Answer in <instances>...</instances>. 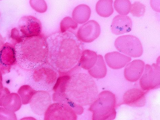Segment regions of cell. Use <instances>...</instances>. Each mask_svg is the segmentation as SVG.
<instances>
[{
	"label": "cell",
	"mask_w": 160,
	"mask_h": 120,
	"mask_svg": "<svg viewBox=\"0 0 160 120\" xmlns=\"http://www.w3.org/2000/svg\"><path fill=\"white\" fill-rule=\"evenodd\" d=\"M32 70L28 81L32 88L48 92L52 90L58 76L55 70L46 63Z\"/></svg>",
	"instance_id": "5b68a950"
},
{
	"label": "cell",
	"mask_w": 160,
	"mask_h": 120,
	"mask_svg": "<svg viewBox=\"0 0 160 120\" xmlns=\"http://www.w3.org/2000/svg\"><path fill=\"white\" fill-rule=\"evenodd\" d=\"M132 27V20L129 16L118 15L113 19L111 30L113 34L121 35L130 32Z\"/></svg>",
	"instance_id": "2e32d148"
},
{
	"label": "cell",
	"mask_w": 160,
	"mask_h": 120,
	"mask_svg": "<svg viewBox=\"0 0 160 120\" xmlns=\"http://www.w3.org/2000/svg\"><path fill=\"white\" fill-rule=\"evenodd\" d=\"M131 6L129 0H115L114 3L115 10L122 15L126 16L129 14Z\"/></svg>",
	"instance_id": "603a6c76"
},
{
	"label": "cell",
	"mask_w": 160,
	"mask_h": 120,
	"mask_svg": "<svg viewBox=\"0 0 160 120\" xmlns=\"http://www.w3.org/2000/svg\"><path fill=\"white\" fill-rule=\"evenodd\" d=\"M145 67L144 62L135 60L126 66L124 75L126 79L130 82L137 81L141 77Z\"/></svg>",
	"instance_id": "5bb4252c"
},
{
	"label": "cell",
	"mask_w": 160,
	"mask_h": 120,
	"mask_svg": "<svg viewBox=\"0 0 160 120\" xmlns=\"http://www.w3.org/2000/svg\"><path fill=\"white\" fill-rule=\"evenodd\" d=\"M101 30L99 24L95 20H91L80 27L76 36L81 42L91 43L99 36Z\"/></svg>",
	"instance_id": "30bf717a"
},
{
	"label": "cell",
	"mask_w": 160,
	"mask_h": 120,
	"mask_svg": "<svg viewBox=\"0 0 160 120\" xmlns=\"http://www.w3.org/2000/svg\"><path fill=\"white\" fill-rule=\"evenodd\" d=\"M15 48L16 63L24 69L34 70L47 63L48 45L47 38L42 33L24 38Z\"/></svg>",
	"instance_id": "3957f363"
},
{
	"label": "cell",
	"mask_w": 160,
	"mask_h": 120,
	"mask_svg": "<svg viewBox=\"0 0 160 120\" xmlns=\"http://www.w3.org/2000/svg\"><path fill=\"white\" fill-rule=\"evenodd\" d=\"M148 91L132 88L127 91L123 97L125 104L130 106L140 107L146 104V94Z\"/></svg>",
	"instance_id": "4fadbf2b"
},
{
	"label": "cell",
	"mask_w": 160,
	"mask_h": 120,
	"mask_svg": "<svg viewBox=\"0 0 160 120\" xmlns=\"http://www.w3.org/2000/svg\"><path fill=\"white\" fill-rule=\"evenodd\" d=\"M16 63L15 45L6 43L0 49V68L9 69Z\"/></svg>",
	"instance_id": "9a60e30c"
},
{
	"label": "cell",
	"mask_w": 160,
	"mask_h": 120,
	"mask_svg": "<svg viewBox=\"0 0 160 120\" xmlns=\"http://www.w3.org/2000/svg\"><path fill=\"white\" fill-rule=\"evenodd\" d=\"M52 90L53 101L68 105L78 115L83 112L82 106L91 105L98 93L91 76L81 72L60 76Z\"/></svg>",
	"instance_id": "6da1fadb"
},
{
	"label": "cell",
	"mask_w": 160,
	"mask_h": 120,
	"mask_svg": "<svg viewBox=\"0 0 160 120\" xmlns=\"http://www.w3.org/2000/svg\"><path fill=\"white\" fill-rule=\"evenodd\" d=\"M22 102L18 94L10 93L6 88H3L0 92V106L12 112L18 110Z\"/></svg>",
	"instance_id": "7c38bea8"
},
{
	"label": "cell",
	"mask_w": 160,
	"mask_h": 120,
	"mask_svg": "<svg viewBox=\"0 0 160 120\" xmlns=\"http://www.w3.org/2000/svg\"><path fill=\"white\" fill-rule=\"evenodd\" d=\"M116 98L108 91H104L98 95L91 105L89 110L92 113L93 120H111L116 116Z\"/></svg>",
	"instance_id": "277c9868"
},
{
	"label": "cell",
	"mask_w": 160,
	"mask_h": 120,
	"mask_svg": "<svg viewBox=\"0 0 160 120\" xmlns=\"http://www.w3.org/2000/svg\"><path fill=\"white\" fill-rule=\"evenodd\" d=\"M18 28L24 38L38 36L42 34V30L40 21L31 16H23L20 18Z\"/></svg>",
	"instance_id": "9c48e42d"
},
{
	"label": "cell",
	"mask_w": 160,
	"mask_h": 120,
	"mask_svg": "<svg viewBox=\"0 0 160 120\" xmlns=\"http://www.w3.org/2000/svg\"><path fill=\"white\" fill-rule=\"evenodd\" d=\"M78 26V23L73 19L69 17H66L61 22L60 32H71L72 30H76Z\"/></svg>",
	"instance_id": "cb8c5ba5"
},
{
	"label": "cell",
	"mask_w": 160,
	"mask_h": 120,
	"mask_svg": "<svg viewBox=\"0 0 160 120\" xmlns=\"http://www.w3.org/2000/svg\"><path fill=\"white\" fill-rule=\"evenodd\" d=\"M14 112L8 110L4 108H0V120H17Z\"/></svg>",
	"instance_id": "4316f807"
},
{
	"label": "cell",
	"mask_w": 160,
	"mask_h": 120,
	"mask_svg": "<svg viewBox=\"0 0 160 120\" xmlns=\"http://www.w3.org/2000/svg\"><path fill=\"white\" fill-rule=\"evenodd\" d=\"M30 5L32 9L40 13H44L48 9V6L44 0H30Z\"/></svg>",
	"instance_id": "484cf974"
},
{
	"label": "cell",
	"mask_w": 160,
	"mask_h": 120,
	"mask_svg": "<svg viewBox=\"0 0 160 120\" xmlns=\"http://www.w3.org/2000/svg\"><path fill=\"white\" fill-rule=\"evenodd\" d=\"M4 44L3 38L1 35L0 34V49H1L3 46Z\"/></svg>",
	"instance_id": "4dcf8cb0"
},
{
	"label": "cell",
	"mask_w": 160,
	"mask_h": 120,
	"mask_svg": "<svg viewBox=\"0 0 160 120\" xmlns=\"http://www.w3.org/2000/svg\"><path fill=\"white\" fill-rule=\"evenodd\" d=\"M36 92L29 85H24L20 87L18 93L21 98L22 104L26 105L30 103Z\"/></svg>",
	"instance_id": "7402d4cb"
},
{
	"label": "cell",
	"mask_w": 160,
	"mask_h": 120,
	"mask_svg": "<svg viewBox=\"0 0 160 120\" xmlns=\"http://www.w3.org/2000/svg\"><path fill=\"white\" fill-rule=\"evenodd\" d=\"M3 88V86L2 84V74L1 70H0V92H1Z\"/></svg>",
	"instance_id": "f546056e"
},
{
	"label": "cell",
	"mask_w": 160,
	"mask_h": 120,
	"mask_svg": "<svg viewBox=\"0 0 160 120\" xmlns=\"http://www.w3.org/2000/svg\"><path fill=\"white\" fill-rule=\"evenodd\" d=\"M77 119V114L70 106L59 102L51 104L44 114V120H46Z\"/></svg>",
	"instance_id": "ba28073f"
},
{
	"label": "cell",
	"mask_w": 160,
	"mask_h": 120,
	"mask_svg": "<svg viewBox=\"0 0 160 120\" xmlns=\"http://www.w3.org/2000/svg\"><path fill=\"white\" fill-rule=\"evenodd\" d=\"M117 50L133 58H138L142 54L143 48L140 40L136 37L125 35L118 37L114 42Z\"/></svg>",
	"instance_id": "8992f818"
},
{
	"label": "cell",
	"mask_w": 160,
	"mask_h": 120,
	"mask_svg": "<svg viewBox=\"0 0 160 120\" xmlns=\"http://www.w3.org/2000/svg\"><path fill=\"white\" fill-rule=\"evenodd\" d=\"M30 103L33 112L37 115H42L52 104V98L50 94L47 91H37Z\"/></svg>",
	"instance_id": "8fae6325"
},
{
	"label": "cell",
	"mask_w": 160,
	"mask_h": 120,
	"mask_svg": "<svg viewBox=\"0 0 160 120\" xmlns=\"http://www.w3.org/2000/svg\"><path fill=\"white\" fill-rule=\"evenodd\" d=\"M2 1V0H0V1Z\"/></svg>",
	"instance_id": "d6a6232c"
},
{
	"label": "cell",
	"mask_w": 160,
	"mask_h": 120,
	"mask_svg": "<svg viewBox=\"0 0 160 120\" xmlns=\"http://www.w3.org/2000/svg\"><path fill=\"white\" fill-rule=\"evenodd\" d=\"M75 36L68 32H60L47 38V63L59 73L72 70L78 63L82 52Z\"/></svg>",
	"instance_id": "7a4b0ae2"
},
{
	"label": "cell",
	"mask_w": 160,
	"mask_h": 120,
	"mask_svg": "<svg viewBox=\"0 0 160 120\" xmlns=\"http://www.w3.org/2000/svg\"><path fill=\"white\" fill-rule=\"evenodd\" d=\"M150 4L152 8L154 11L160 12V0H151Z\"/></svg>",
	"instance_id": "f1b7e54d"
},
{
	"label": "cell",
	"mask_w": 160,
	"mask_h": 120,
	"mask_svg": "<svg viewBox=\"0 0 160 120\" xmlns=\"http://www.w3.org/2000/svg\"><path fill=\"white\" fill-rule=\"evenodd\" d=\"M113 3V0H99L96 5L97 13L101 17H109L114 12Z\"/></svg>",
	"instance_id": "44dd1931"
},
{
	"label": "cell",
	"mask_w": 160,
	"mask_h": 120,
	"mask_svg": "<svg viewBox=\"0 0 160 120\" xmlns=\"http://www.w3.org/2000/svg\"><path fill=\"white\" fill-rule=\"evenodd\" d=\"M98 55L93 51L86 49L82 52L79 61V65L82 68L88 70L95 64L98 59Z\"/></svg>",
	"instance_id": "d6986e66"
},
{
	"label": "cell",
	"mask_w": 160,
	"mask_h": 120,
	"mask_svg": "<svg viewBox=\"0 0 160 120\" xmlns=\"http://www.w3.org/2000/svg\"><path fill=\"white\" fill-rule=\"evenodd\" d=\"M90 76L94 78L100 79L104 78L106 75V66L103 57L98 55L96 63L91 69L88 70Z\"/></svg>",
	"instance_id": "ffe728a7"
},
{
	"label": "cell",
	"mask_w": 160,
	"mask_h": 120,
	"mask_svg": "<svg viewBox=\"0 0 160 120\" xmlns=\"http://www.w3.org/2000/svg\"><path fill=\"white\" fill-rule=\"evenodd\" d=\"M105 59L109 67L114 69L123 68L131 60L130 57L117 52L106 53Z\"/></svg>",
	"instance_id": "e0dca14e"
},
{
	"label": "cell",
	"mask_w": 160,
	"mask_h": 120,
	"mask_svg": "<svg viewBox=\"0 0 160 120\" xmlns=\"http://www.w3.org/2000/svg\"><path fill=\"white\" fill-rule=\"evenodd\" d=\"M146 11V6L139 2H134L131 5L130 12L132 15L135 17L140 18L144 15Z\"/></svg>",
	"instance_id": "d4e9b609"
},
{
	"label": "cell",
	"mask_w": 160,
	"mask_h": 120,
	"mask_svg": "<svg viewBox=\"0 0 160 120\" xmlns=\"http://www.w3.org/2000/svg\"><path fill=\"white\" fill-rule=\"evenodd\" d=\"M91 8L85 4L77 6L72 12V19L77 23L83 24L88 22L91 17Z\"/></svg>",
	"instance_id": "ac0fdd59"
},
{
	"label": "cell",
	"mask_w": 160,
	"mask_h": 120,
	"mask_svg": "<svg viewBox=\"0 0 160 120\" xmlns=\"http://www.w3.org/2000/svg\"><path fill=\"white\" fill-rule=\"evenodd\" d=\"M159 63L145 65L144 73L139 81L142 89L144 91L159 88L160 86Z\"/></svg>",
	"instance_id": "52a82bcc"
},
{
	"label": "cell",
	"mask_w": 160,
	"mask_h": 120,
	"mask_svg": "<svg viewBox=\"0 0 160 120\" xmlns=\"http://www.w3.org/2000/svg\"><path fill=\"white\" fill-rule=\"evenodd\" d=\"M1 12H0V17H1Z\"/></svg>",
	"instance_id": "1f68e13d"
},
{
	"label": "cell",
	"mask_w": 160,
	"mask_h": 120,
	"mask_svg": "<svg viewBox=\"0 0 160 120\" xmlns=\"http://www.w3.org/2000/svg\"><path fill=\"white\" fill-rule=\"evenodd\" d=\"M11 38L13 41L15 45L21 42L24 38L19 30L17 28H14L12 30Z\"/></svg>",
	"instance_id": "83f0119b"
}]
</instances>
